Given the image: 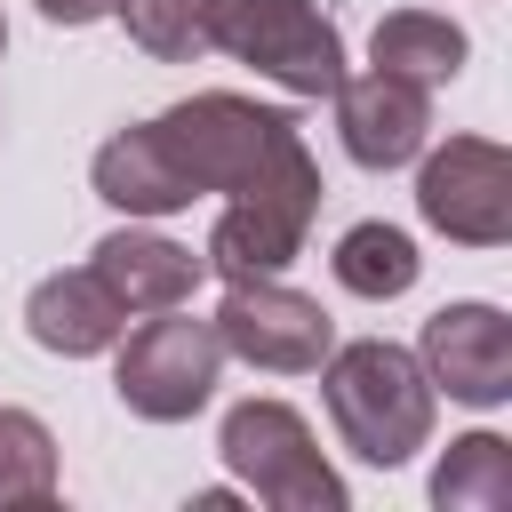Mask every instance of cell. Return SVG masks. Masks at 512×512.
<instances>
[{
	"label": "cell",
	"mask_w": 512,
	"mask_h": 512,
	"mask_svg": "<svg viewBox=\"0 0 512 512\" xmlns=\"http://www.w3.org/2000/svg\"><path fill=\"white\" fill-rule=\"evenodd\" d=\"M328 96H336V144L368 176H392L432 144V88L416 80H392L368 64V72H344Z\"/></svg>",
	"instance_id": "cell-10"
},
{
	"label": "cell",
	"mask_w": 512,
	"mask_h": 512,
	"mask_svg": "<svg viewBox=\"0 0 512 512\" xmlns=\"http://www.w3.org/2000/svg\"><path fill=\"white\" fill-rule=\"evenodd\" d=\"M56 432L32 416V408H0V512H24V504H56Z\"/></svg>",
	"instance_id": "cell-17"
},
{
	"label": "cell",
	"mask_w": 512,
	"mask_h": 512,
	"mask_svg": "<svg viewBox=\"0 0 512 512\" xmlns=\"http://www.w3.org/2000/svg\"><path fill=\"white\" fill-rule=\"evenodd\" d=\"M216 56L248 64L288 96H328L344 80V32L320 0H216Z\"/></svg>",
	"instance_id": "cell-6"
},
{
	"label": "cell",
	"mask_w": 512,
	"mask_h": 512,
	"mask_svg": "<svg viewBox=\"0 0 512 512\" xmlns=\"http://www.w3.org/2000/svg\"><path fill=\"white\" fill-rule=\"evenodd\" d=\"M416 216L456 248H504L512 240V152L496 136H448L416 160Z\"/></svg>",
	"instance_id": "cell-7"
},
{
	"label": "cell",
	"mask_w": 512,
	"mask_h": 512,
	"mask_svg": "<svg viewBox=\"0 0 512 512\" xmlns=\"http://www.w3.org/2000/svg\"><path fill=\"white\" fill-rule=\"evenodd\" d=\"M152 136L168 144V160H176V176H184L192 192L232 200V192L256 184L280 152L304 144V120L280 112V104H256V96H232V88H200V96L168 104V112L152 120Z\"/></svg>",
	"instance_id": "cell-2"
},
{
	"label": "cell",
	"mask_w": 512,
	"mask_h": 512,
	"mask_svg": "<svg viewBox=\"0 0 512 512\" xmlns=\"http://www.w3.org/2000/svg\"><path fill=\"white\" fill-rule=\"evenodd\" d=\"M112 16L152 64H192L216 40V0H112Z\"/></svg>",
	"instance_id": "cell-18"
},
{
	"label": "cell",
	"mask_w": 512,
	"mask_h": 512,
	"mask_svg": "<svg viewBox=\"0 0 512 512\" xmlns=\"http://www.w3.org/2000/svg\"><path fill=\"white\" fill-rule=\"evenodd\" d=\"M416 360L432 376V392H448L456 408H504L512 400V320L480 296H456L424 320Z\"/></svg>",
	"instance_id": "cell-9"
},
{
	"label": "cell",
	"mask_w": 512,
	"mask_h": 512,
	"mask_svg": "<svg viewBox=\"0 0 512 512\" xmlns=\"http://www.w3.org/2000/svg\"><path fill=\"white\" fill-rule=\"evenodd\" d=\"M320 408H328L336 440L376 472H400L416 448H432V424H440V392H432L424 360L408 344H384V336L328 344Z\"/></svg>",
	"instance_id": "cell-1"
},
{
	"label": "cell",
	"mask_w": 512,
	"mask_h": 512,
	"mask_svg": "<svg viewBox=\"0 0 512 512\" xmlns=\"http://www.w3.org/2000/svg\"><path fill=\"white\" fill-rule=\"evenodd\" d=\"M216 456H224L232 488L256 496V504H272V512H344L352 504L344 480H336V464L320 456L304 408H288V400H240V408H224Z\"/></svg>",
	"instance_id": "cell-4"
},
{
	"label": "cell",
	"mask_w": 512,
	"mask_h": 512,
	"mask_svg": "<svg viewBox=\"0 0 512 512\" xmlns=\"http://www.w3.org/2000/svg\"><path fill=\"white\" fill-rule=\"evenodd\" d=\"M216 376H224V344L208 320H192L184 304L152 312L144 328H128L112 344V392L128 416L144 424H184L216 400Z\"/></svg>",
	"instance_id": "cell-5"
},
{
	"label": "cell",
	"mask_w": 512,
	"mask_h": 512,
	"mask_svg": "<svg viewBox=\"0 0 512 512\" xmlns=\"http://www.w3.org/2000/svg\"><path fill=\"white\" fill-rule=\"evenodd\" d=\"M440 512H504L512 504V440L504 432H456L432 464Z\"/></svg>",
	"instance_id": "cell-16"
},
{
	"label": "cell",
	"mask_w": 512,
	"mask_h": 512,
	"mask_svg": "<svg viewBox=\"0 0 512 512\" xmlns=\"http://www.w3.org/2000/svg\"><path fill=\"white\" fill-rule=\"evenodd\" d=\"M48 24H104L112 16V0H32Z\"/></svg>",
	"instance_id": "cell-19"
},
{
	"label": "cell",
	"mask_w": 512,
	"mask_h": 512,
	"mask_svg": "<svg viewBox=\"0 0 512 512\" xmlns=\"http://www.w3.org/2000/svg\"><path fill=\"white\" fill-rule=\"evenodd\" d=\"M328 272H336V288H344V296H360V304H392V296H408V288H416L424 256H416V240H408L400 224L368 216V224H352V232L336 240Z\"/></svg>",
	"instance_id": "cell-15"
},
{
	"label": "cell",
	"mask_w": 512,
	"mask_h": 512,
	"mask_svg": "<svg viewBox=\"0 0 512 512\" xmlns=\"http://www.w3.org/2000/svg\"><path fill=\"white\" fill-rule=\"evenodd\" d=\"M88 184H96V200H104V208L144 216V224H160V216H176V208H192V200H200V192L176 176V160H168V144L152 136V120L120 128V136H104V144H96V160H88Z\"/></svg>",
	"instance_id": "cell-13"
},
{
	"label": "cell",
	"mask_w": 512,
	"mask_h": 512,
	"mask_svg": "<svg viewBox=\"0 0 512 512\" xmlns=\"http://www.w3.org/2000/svg\"><path fill=\"white\" fill-rule=\"evenodd\" d=\"M232 504H240V488H200L192 496V512H232Z\"/></svg>",
	"instance_id": "cell-20"
},
{
	"label": "cell",
	"mask_w": 512,
	"mask_h": 512,
	"mask_svg": "<svg viewBox=\"0 0 512 512\" xmlns=\"http://www.w3.org/2000/svg\"><path fill=\"white\" fill-rule=\"evenodd\" d=\"M0 56H8V16H0Z\"/></svg>",
	"instance_id": "cell-21"
},
{
	"label": "cell",
	"mask_w": 512,
	"mask_h": 512,
	"mask_svg": "<svg viewBox=\"0 0 512 512\" xmlns=\"http://www.w3.org/2000/svg\"><path fill=\"white\" fill-rule=\"evenodd\" d=\"M464 56H472V40H464V24L440 16V8H392V16H376V32H368V64L392 72V80H416V88H448V80L464 72Z\"/></svg>",
	"instance_id": "cell-14"
},
{
	"label": "cell",
	"mask_w": 512,
	"mask_h": 512,
	"mask_svg": "<svg viewBox=\"0 0 512 512\" xmlns=\"http://www.w3.org/2000/svg\"><path fill=\"white\" fill-rule=\"evenodd\" d=\"M224 360H248L264 376H312L336 344V320L320 312V296L288 288L280 272L272 280H224V304L208 312Z\"/></svg>",
	"instance_id": "cell-8"
},
{
	"label": "cell",
	"mask_w": 512,
	"mask_h": 512,
	"mask_svg": "<svg viewBox=\"0 0 512 512\" xmlns=\"http://www.w3.org/2000/svg\"><path fill=\"white\" fill-rule=\"evenodd\" d=\"M128 304L88 272V264H72V272H48V280H32V296H24V336L40 344V352H56V360H96V352H112L120 336H128Z\"/></svg>",
	"instance_id": "cell-12"
},
{
	"label": "cell",
	"mask_w": 512,
	"mask_h": 512,
	"mask_svg": "<svg viewBox=\"0 0 512 512\" xmlns=\"http://www.w3.org/2000/svg\"><path fill=\"white\" fill-rule=\"evenodd\" d=\"M88 272L128 304V312H168V304H192V288L208 280V264L184 248V240H168V232H152L144 216H128L120 232H104L96 248H88Z\"/></svg>",
	"instance_id": "cell-11"
},
{
	"label": "cell",
	"mask_w": 512,
	"mask_h": 512,
	"mask_svg": "<svg viewBox=\"0 0 512 512\" xmlns=\"http://www.w3.org/2000/svg\"><path fill=\"white\" fill-rule=\"evenodd\" d=\"M320 192H328V184H320L312 144L280 152L256 184H240V192L216 208L200 264H208L216 280H272V272H288V264L304 256V232H312V216H320Z\"/></svg>",
	"instance_id": "cell-3"
}]
</instances>
